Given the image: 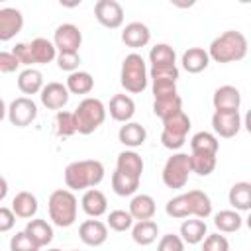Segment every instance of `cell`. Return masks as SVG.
Returning a JSON list of instances; mask_svg holds the SVG:
<instances>
[{
	"label": "cell",
	"instance_id": "cell-1",
	"mask_svg": "<svg viewBox=\"0 0 251 251\" xmlns=\"http://www.w3.org/2000/svg\"><path fill=\"white\" fill-rule=\"evenodd\" d=\"M104 178V165L96 159L75 161L65 169V184L71 190L94 188Z\"/></svg>",
	"mask_w": 251,
	"mask_h": 251
},
{
	"label": "cell",
	"instance_id": "cell-10",
	"mask_svg": "<svg viewBox=\"0 0 251 251\" xmlns=\"http://www.w3.org/2000/svg\"><path fill=\"white\" fill-rule=\"evenodd\" d=\"M94 16L100 25L116 29L124 24V8L116 0H98L94 6Z\"/></svg>",
	"mask_w": 251,
	"mask_h": 251
},
{
	"label": "cell",
	"instance_id": "cell-47",
	"mask_svg": "<svg viewBox=\"0 0 251 251\" xmlns=\"http://www.w3.org/2000/svg\"><path fill=\"white\" fill-rule=\"evenodd\" d=\"M12 55L18 59L20 65H33V57H31V47L29 43H18L12 49Z\"/></svg>",
	"mask_w": 251,
	"mask_h": 251
},
{
	"label": "cell",
	"instance_id": "cell-13",
	"mask_svg": "<svg viewBox=\"0 0 251 251\" xmlns=\"http://www.w3.org/2000/svg\"><path fill=\"white\" fill-rule=\"evenodd\" d=\"M212 104L216 108V112H239V106H241V94L235 86H220L216 88L214 92V98H212Z\"/></svg>",
	"mask_w": 251,
	"mask_h": 251
},
{
	"label": "cell",
	"instance_id": "cell-8",
	"mask_svg": "<svg viewBox=\"0 0 251 251\" xmlns=\"http://www.w3.org/2000/svg\"><path fill=\"white\" fill-rule=\"evenodd\" d=\"M6 116H8V120H10L12 126H16V127H25V126H29V124L37 118V106H35V102H33L31 98L20 96V98H16V100L10 104Z\"/></svg>",
	"mask_w": 251,
	"mask_h": 251
},
{
	"label": "cell",
	"instance_id": "cell-41",
	"mask_svg": "<svg viewBox=\"0 0 251 251\" xmlns=\"http://www.w3.org/2000/svg\"><path fill=\"white\" fill-rule=\"evenodd\" d=\"M149 78H151L153 82H155V80H173V82H176V78H178V69H176V65L151 67Z\"/></svg>",
	"mask_w": 251,
	"mask_h": 251
},
{
	"label": "cell",
	"instance_id": "cell-16",
	"mask_svg": "<svg viewBox=\"0 0 251 251\" xmlns=\"http://www.w3.org/2000/svg\"><path fill=\"white\" fill-rule=\"evenodd\" d=\"M149 39H151V31H149V27H147L145 24H141V22H131V24H127V25L124 27V31H122V41H124L127 47H131V49L145 47V45L149 43Z\"/></svg>",
	"mask_w": 251,
	"mask_h": 251
},
{
	"label": "cell",
	"instance_id": "cell-5",
	"mask_svg": "<svg viewBox=\"0 0 251 251\" xmlns=\"http://www.w3.org/2000/svg\"><path fill=\"white\" fill-rule=\"evenodd\" d=\"M120 82L131 94H139V92H143L147 88V69H145V61H143L141 55L129 53L124 59Z\"/></svg>",
	"mask_w": 251,
	"mask_h": 251
},
{
	"label": "cell",
	"instance_id": "cell-22",
	"mask_svg": "<svg viewBox=\"0 0 251 251\" xmlns=\"http://www.w3.org/2000/svg\"><path fill=\"white\" fill-rule=\"evenodd\" d=\"M118 137H120V141H122L126 147H139V145L145 143L147 131H145V127H143L141 124H137V122H126V124L120 127Z\"/></svg>",
	"mask_w": 251,
	"mask_h": 251
},
{
	"label": "cell",
	"instance_id": "cell-15",
	"mask_svg": "<svg viewBox=\"0 0 251 251\" xmlns=\"http://www.w3.org/2000/svg\"><path fill=\"white\" fill-rule=\"evenodd\" d=\"M41 104L49 110H61L69 102V90L61 82H47L41 88Z\"/></svg>",
	"mask_w": 251,
	"mask_h": 251
},
{
	"label": "cell",
	"instance_id": "cell-9",
	"mask_svg": "<svg viewBox=\"0 0 251 251\" xmlns=\"http://www.w3.org/2000/svg\"><path fill=\"white\" fill-rule=\"evenodd\" d=\"M82 43V33L75 24H61L55 29L53 45L59 49V53H78V47Z\"/></svg>",
	"mask_w": 251,
	"mask_h": 251
},
{
	"label": "cell",
	"instance_id": "cell-42",
	"mask_svg": "<svg viewBox=\"0 0 251 251\" xmlns=\"http://www.w3.org/2000/svg\"><path fill=\"white\" fill-rule=\"evenodd\" d=\"M202 241V251H229V241L220 233L206 235Z\"/></svg>",
	"mask_w": 251,
	"mask_h": 251
},
{
	"label": "cell",
	"instance_id": "cell-3",
	"mask_svg": "<svg viewBox=\"0 0 251 251\" xmlns=\"http://www.w3.org/2000/svg\"><path fill=\"white\" fill-rule=\"evenodd\" d=\"M76 198L71 190L59 188L49 196V218L59 227H71L76 220Z\"/></svg>",
	"mask_w": 251,
	"mask_h": 251
},
{
	"label": "cell",
	"instance_id": "cell-32",
	"mask_svg": "<svg viewBox=\"0 0 251 251\" xmlns=\"http://www.w3.org/2000/svg\"><path fill=\"white\" fill-rule=\"evenodd\" d=\"M157 233H159V226L153 220L137 222L131 229V237L137 245H151L157 239Z\"/></svg>",
	"mask_w": 251,
	"mask_h": 251
},
{
	"label": "cell",
	"instance_id": "cell-25",
	"mask_svg": "<svg viewBox=\"0 0 251 251\" xmlns=\"http://www.w3.org/2000/svg\"><path fill=\"white\" fill-rule=\"evenodd\" d=\"M116 171H120V173H124V175H129V176H135V178H141V173H143V159H141L135 151H122V153L118 155Z\"/></svg>",
	"mask_w": 251,
	"mask_h": 251
},
{
	"label": "cell",
	"instance_id": "cell-23",
	"mask_svg": "<svg viewBox=\"0 0 251 251\" xmlns=\"http://www.w3.org/2000/svg\"><path fill=\"white\" fill-rule=\"evenodd\" d=\"M37 198L31 194V192H27V190H22V192H18L16 196H14V200H12V212H14V216H18V218H33L35 216V212H37Z\"/></svg>",
	"mask_w": 251,
	"mask_h": 251
},
{
	"label": "cell",
	"instance_id": "cell-51",
	"mask_svg": "<svg viewBox=\"0 0 251 251\" xmlns=\"http://www.w3.org/2000/svg\"><path fill=\"white\" fill-rule=\"evenodd\" d=\"M6 114H8V108H6V104H4V100L0 98V122L6 118Z\"/></svg>",
	"mask_w": 251,
	"mask_h": 251
},
{
	"label": "cell",
	"instance_id": "cell-38",
	"mask_svg": "<svg viewBox=\"0 0 251 251\" xmlns=\"http://www.w3.org/2000/svg\"><path fill=\"white\" fill-rule=\"evenodd\" d=\"M165 212L171 216V218H176V220H182V218H188L190 216V210H188V202H186V196L184 194H178L175 198H171L165 206Z\"/></svg>",
	"mask_w": 251,
	"mask_h": 251
},
{
	"label": "cell",
	"instance_id": "cell-19",
	"mask_svg": "<svg viewBox=\"0 0 251 251\" xmlns=\"http://www.w3.org/2000/svg\"><path fill=\"white\" fill-rule=\"evenodd\" d=\"M155 200L149 196V194H137L131 198L129 202V216L137 222H143V220H151L155 216Z\"/></svg>",
	"mask_w": 251,
	"mask_h": 251
},
{
	"label": "cell",
	"instance_id": "cell-17",
	"mask_svg": "<svg viewBox=\"0 0 251 251\" xmlns=\"http://www.w3.org/2000/svg\"><path fill=\"white\" fill-rule=\"evenodd\" d=\"M80 206H82L84 214H88L90 218H100L108 210V200H106L104 192H100L98 188H88L82 194Z\"/></svg>",
	"mask_w": 251,
	"mask_h": 251
},
{
	"label": "cell",
	"instance_id": "cell-48",
	"mask_svg": "<svg viewBox=\"0 0 251 251\" xmlns=\"http://www.w3.org/2000/svg\"><path fill=\"white\" fill-rule=\"evenodd\" d=\"M18 67L20 63L12 55V51H0V73H14Z\"/></svg>",
	"mask_w": 251,
	"mask_h": 251
},
{
	"label": "cell",
	"instance_id": "cell-6",
	"mask_svg": "<svg viewBox=\"0 0 251 251\" xmlns=\"http://www.w3.org/2000/svg\"><path fill=\"white\" fill-rule=\"evenodd\" d=\"M190 129V118L184 112H178L167 120H163V133L161 141L167 149H180L186 141V133Z\"/></svg>",
	"mask_w": 251,
	"mask_h": 251
},
{
	"label": "cell",
	"instance_id": "cell-28",
	"mask_svg": "<svg viewBox=\"0 0 251 251\" xmlns=\"http://www.w3.org/2000/svg\"><path fill=\"white\" fill-rule=\"evenodd\" d=\"M31 47V57H33V63L37 65H45V63H51L55 57H57V49L53 45V41L45 39V37H37L29 43Z\"/></svg>",
	"mask_w": 251,
	"mask_h": 251
},
{
	"label": "cell",
	"instance_id": "cell-24",
	"mask_svg": "<svg viewBox=\"0 0 251 251\" xmlns=\"http://www.w3.org/2000/svg\"><path fill=\"white\" fill-rule=\"evenodd\" d=\"M210 63V57H208V51H204L202 47H190L182 53V67L184 71L196 75V73H202Z\"/></svg>",
	"mask_w": 251,
	"mask_h": 251
},
{
	"label": "cell",
	"instance_id": "cell-49",
	"mask_svg": "<svg viewBox=\"0 0 251 251\" xmlns=\"http://www.w3.org/2000/svg\"><path fill=\"white\" fill-rule=\"evenodd\" d=\"M14 224H16V216H14V212H12L10 208L0 206V233L10 231V229L14 227Z\"/></svg>",
	"mask_w": 251,
	"mask_h": 251
},
{
	"label": "cell",
	"instance_id": "cell-21",
	"mask_svg": "<svg viewBox=\"0 0 251 251\" xmlns=\"http://www.w3.org/2000/svg\"><path fill=\"white\" fill-rule=\"evenodd\" d=\"M135 114V104L127 94H116L110 100V116L116 122H129L131 116Z\"/></svg>",
	"mask_w": 251,
	"mask_h": 251
},
{
	"label": "cell",
	"instance_id": "cell-26",
	"mask_svg": "<svg viewBox=\"0 0 251 251\" xmlns=\"http://www.w3.org/2000/svg\"><path fill=\"white\" fill-rule=\"evenodd\" d=\"M229 204L235 208V212H247L251 208V184L249 182H235L231 188H229Z\"/></svg>",
	"mask_w": 251,
	"mask_h": 251
},
{
	"label": "cell",
	"instance_id": "cell-20",
	"mask_svg": "<svg viewBox=\"0 0 251 251\" xmlns=\"http://www.w3.org/2000/svg\"><path fill=\"white\" fill-rule=\"evenodd\" d=\"M24 231L39 249L45 247L47 243H51V239H53V227L45 220H29Z\"/></svg>",
	"mask_w": 251,
	"mask_h": 251
},
{
	"label": "cell",
	"instance_id": "cell-34",
	"mask_svg": "<svg viewBox=\"0 0 251 251\" xmlns=\"http://www.w3.org/2000/svg\"><path fill=\"white\" fill-rule=\"evenodd\" d=\"M139 180L141 178H135V176L124 175L120 171H114V175H112V190L118 196H131L139 188Z\"/></svg>",
	"mask_w": 251,
	"mask_h": 251
},
{
	"label": "cell",
	"instance_id": "cell-50",
	"mask_svg": "<svg viewBox=\"0 0 251 251\" xmlns=\"http://www.w3.org/2000/svg\"><path fill=\"white\" fill-rule=\"evenodd\" d=\"M6 194H8V182L4 176H0V202L6 198Z\"/></svg>",
	"mask_w": 251,
	"mask_h": 251
},
{
	"label": "cell",
	"instance_id": "cell-31",
	"mask_svg": "<svg viewBox=\"0 0 251 251\" xmlns=\"http://www.w3.org/2000/svg\"><path fill=\"white\" fill-rule=\"evenodd\" d=\"M67 90L71 94H88L94 88V78L86 71H75L67 78Z\"/></svg>",
	"mask_w": 251,
	"mask_h": 251
},
{
	"label": "cell",
	"instance_id": "cell-53",
	"mask_svg": "<svg viewBox=\"0 0 251 251\" xmlns=\"http://www.w3.org/2000/svg\"><path fill=\"white\" fill-rule=\"evenodd\" d=\"M73 251H76V249H73Z\"/></svg>",
	"mask_w": 251,
	"mask_h": 251
},
{
	"label": "cell",
	"instance_id": "cell-27",
	"mask_svg": "<svg viewBox=\"0 0 251 251\" xmlns=\"http://www.w3.org/2000/svg\"><path fill=\"white\" fill-rule=\"evenodd\" d=\"M218 139L214 133L210 131H198L192 135L190 139V149L192 153H200V155H218Z\"/></svg>",
	"mask_w": 251,
	"mask_h": 251
},
{
	"label": "cell",
	"instance_id": "cell-52",
	"mask_svg": "<svg viewBox=\"0 0 251 251\" xmlns=\"http://www.w3.org/2000/svg\"><path fill=\"white\" fill-rule=\"evenodd\" d=\"M47 251H61V249H47Z\"/></svg>",
	"mask_w": 251,
	"mask_h": 251
},
{
	"label": "cell",
	"instance_id": "cell-43",
	"mask_svg": "<svg viewBox=\"0 0 251 251\" xmlns=\"http://www.w3.org/2000/svg\"><path fill=\"white\" fill-rule=\"evenodd\" d=\"M10 251H39V247L25 235V231H18L10 239Z\"/></svg>",
	"mask_w": 251,
	"mask_h": 251
},
{
	"label": "cell",
	"instance_id": "cell-2",
	"mask_svg": "<svg viewBox=\"0 0 251 251\" xmlns=\"http://www.w3.org/2000/svg\"><path fill=\"white\" fill-rule=\"evenodd\" d=\"M247 55V39L241 31L229 29L218 35L208 49V57L216 63H233L241 61Z\"/></svg>",
	"mask_w": 251,
	"mask_h": 251
},
{
	"label": "cell",
	"instance_id": "cell-4",
	"mask_svg": "<svg viewBox=\"0 0 251 251\" xmlns=\"http://www.w3.org/2000/svg\"><path fill=\"white\" fill-rule=\"evenodd\" d=\"M75 116V124H76V131L82 135H90L92 131H96L104 120H106V108L98 98H84L76 110L73 112Z\"/></svg>",
	"mask_w": 251,
	"mask_h": 251
},
{
	"label": "cell",
	"instance_id": "cell-37",
	"mask_svg": "<svg viewBox=\"0 0 251 251\" xmlns=\"http://www.w3.org/2000/svg\"><path fill=\"white\" fill-rule=\"evenodd\" d=\"M151 67H163V65H175V49L169 43H157L149 51Z\"/></svg>",
	"mask_w": 251,
	"mask_h": 251
},
{
	"label": "cell",
	"instance_id": "cell-35",
	"mask_svg": "<svg viewBox=\"0 0 251 251\" xmlns=\"http://www.w3.org/2000/svg\"><path fill=\"white\" fill-rule=\"evenodd\" d=\"M241 224H243V218L235 210H222L214 216V226L224 233L237 231L241 227Z\"/></svg>",
	"mask_w": 251,
	"mask_h": 251
},
{
	"label": "cell",
	"instance_id": "cell-18",
	"mask_svg": "<svg viewBox=\"0 0 251 251\" xmlns=\"http://www.w3.org/2000/svg\"><path fill=\"white\" fill-rule=\"evenodd\" d=\"M184 196H186V202H188L190 216H196L198 220H206L212 214V202H210L206 192H202V190H188Z\"/></svg>",
	"mask_w": 251,
	"mask_h": 251
},
{
	"label": "cell",
	"instance_id": "cell-30",
	"mask_svg": "<svg viewBox=\"0 0 251 251\" xmlns=\"http://www.w3.org/2000/svg\"><path fill=\"white\" fill-rule=\"evenodd\" d=\"M206 235V222L202 220H184L180 224V239L188 245H196Z\"/></svg>",
	"mask_w": 251,
	"mask_h": 251
},
{
	"label": "cell",
	"instance_id": "cell-7",
	"mask_svg": "<svg viewBox=\"0 0 251 251\" xmlns=\"http://www.w3.org/2000/svg\"><path fill=\"white\" fill-rule=\"evenodd\" d=\"M190 175V161L186 153H175L163 167V182L169 188H184Z\"/></svg>",
	"mask_w": 251,
	"mask_h": 251
},
{
	"label": "cell",
	"instance_id": "cell-11",
	"mask_svg": "<svg viewBox=\"0 0 251 251\" xmlns=\"http://www.w3.org/2000/svg\"><path fill=\"white\" fill-rule=\"evenodd\" d=\"M212 127L220 137H233L241 129V116L239 112H214Z\"/></svg>",
	"mask_w": 251,
	"mask_h": 251
},
{
	"label": "cell",
	"instance_id": "cell-44",
	"mask_svg": "<svg viewBox=\"0 0 251 251\" xmlns=\"http://www.w3.org/2000/svg\"><path fill=\"white\" fill-rule=\"evenodd\" d=\"M57 65H59L61 71L75 73L80 65V55L78 53H59L57 55Z\"/></svg>",
	"mask_w": 251,
	"mask_h": 251
},
{
	"label": "cell",
	"instance_id": "cell-46",
	"mask_svg": "<svg viewBox=\"0 0 251 251\" xmlns=\"http://www.w3.org/2000/svg\"><path fill=\"white\" fill-rule=\"evenodd\" d=\"M175 94H176V82H173V80H155L153 82L155 98H165V96H175Z\"/></svg>",
	"mask_w": 251,
	"mask_h": 251
},
{
	"label": "cell",
	"instance_id": "cell-29",
	"mask_svg": "<svg viewBox=\"0 0 251 251\" xmlns=\"http://www.w3.org/2000/svg\"><path fill=\"white\" fill-rule=\"evenodd\" d=\"M18 88L24 94H37L43 88V75L37 69H25L18 76Z\"/></svg>",
	"mask_w": 251,
	"mask_h": 251
},
{
	"label": "cell",
	"instance_id": "cell-14",
	"mask_svg": "<svg viewBox=\"0 0 251 251\" xmlns=\"http://www.w3.org/2000/svg\"><path fill=\"white\" fill-rule=\"evenodd\" d=\"M78 237L84 245L98 247L108 239V227L100 220H86L78 227Z\"/></svg>",
	"mask_w": 251,
	"mask_h": 251
},
{
	"label": "cell",
	"instance_id": "cell-39",
	"mask_svg": "<svg viewBox=\"0 0 251 251\" xmlns=\"http://www.w3.org/2000/svg\"><path fill=\"white\" fill-rule=\"evenodd\" d=\"M55 124H57V133H59L61 137H69V135L76 133V124H75L73 112L59 110V112H57V118H55Z\"/></svg>",
	"mask_w": 251,
	"mask_h": 251
},
{
	"label": "cell",
	"instance_id": "cell-40",
	"mask_svg": "<svg viewBox=\"0 0 251 251\" xmlns=\"http://www.w3.org/2000/svg\"><path fill=\"white\" fill-rule=\"evenodd\" d=\"M108 226L114 231H126L133 226V218L126 210H114V212L108 214Z\"/></svg>",
	"mask_w": 251,
	"mask_h": 251
},
{
	"label": "cell",
	"instance_id": "cell-12",
	"mask_svg": "<svg viewBox=\"0 0 251 251\" xmlns=\"http://www.w3.org/2000/svg\"><path fill=\"white\" fill-rule=\"evenodd\" d=\"M24 27V16L16 8L0 10V41H10Z\"/></svg>",
	"mask_w": 251,
	"mask_h": 251
},
{
	"label": "cell",
	"instance_id": "cell-36",
	"mask_svg": "<svg viewBox=\"0 0 251 251\" xmlns=\"http://www.w3.org/2000/svg\"><path fill=\"white\" fill-rule=\"evenodd\" d=\"M190 173H196L200 176H208L216 169V155H200V153H190Z\"/></svg>",
	"mask_w": 251,
	"mask_h": 251
},
{
	"label": "cell",
	"instance_id": "cell-33",
	"mask_svg": "<svg viewBox=\"0 0 251 251\" xmlns=\"http://www.w3.org/2000/svg\"><path fill=\"white\" fill-rule=\"evenodd\" d=\"M153 112L155 116H159L161 120H167L178 112H182V100L178 94L175 96H165V98H155L153 102Z\"/></svg>",
	"mask_w": 251,
	"mask_h": 251
},
{
	"label": "cell",
	"instance_id": "cell-45",
	"mask_svg": "<svg viewBox=\"0 0 251 251\" xmlns=\"http://www.w3.org/2000/svg\"><path fill=\"white\" fill-rule=\"evenodd\" d=\"M157 251H184V241L180 239V235L175 233H167L161 237Z\"/></svg>",
	"mask_w": 251,
	"mask_h": 251
}]
</instances>
